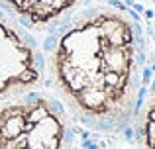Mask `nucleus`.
Instances as JSON below:
<instances>
[{
	"label": "nucleus",
	"instance_id": "8",
	"mask_svg": "<svg viewBox=\"0 0 155 149\" xmlns=\"http://www.w3.org/2000/svg\"><path fill=\"white\" fill-rule=\"evenodd\" d=\"M153 2H155V0H153Z\"/></svg>",
	"mask_w": 155,
	"mask_h": 149
},
{
	"label": "nucleus",
	"instance_id": "2",
	"mask_svg": "<svg viewBox=\"0 0 155 149\" xmlns=\"http://www.w3.org/2000/svg\"><path fill=\"white\" fill-rule=\"evenodd\" d=\"M77 131L61 98L45 88L0 102V149H75Z\"/></svg>",
	"mask_w": 155,
	"mask_h": 149
},
{
	"label": "nucleus",
	"instance_id": "3",
	"mask_svg": "<svg viewBox=\"0 0 155 149\" xmlns=\"http://www.w3.org/2000/svg\"><path fill=\"white\" fill-rule=\"evenodd\" d=\"M45 88V53L38 39L0 8V102Z\"/></svg>",
	"mask_w": 155,
	"mask_h": 149
},
{
	"label": "nucleus",
	"instance_id": "5",
	"mask_svg": "<svg viewBox=\"0 0 155 149\" xmlns=\"http://www.w3.org/2000/svg\"><path fill=\"white\" fill-rule=\"evenodd\" d=\"M132 6H134V10H136V12H140V14H141V12H145V10H143V6H141V4H136V2H134Z\"/></svg>",
	"mask_w": 155,
	"mask_h": 149
},
{
	"label": "nucleus",
	"instance_id": "4",
	"mask_svg": "<svg viewBox=\"0 0 155 149\" xmlns=\"http://www.w3.org/2000/svg\"><path fill=\"white\" fill-rule=\"evenodd\" d=\"M87 4L88 0H0V8L34 34H53L61 20Z\"/></svg>",
	"mask_w": 155,
	"mask_h": 149
},
{
	"label": "nucleus",
	"instance_id": "6",
	"mask_svg": "<svg viewBox=\"0 0 155 149\" xmlns=\"http://www.w3.org/2000/svg\"><path fill=\"white\" fill-rule=\"evenodd\" d=\"M143 14H145V18H147V20H151V18H153V12H151V10H145Z\"/></svg>",
	"mask_w": 155,
	"mask_h": 149
},
{
	"label": "nucleus",
	"instance_id": "7",
	"mask_svg": "<svg viewBox=\"0 0 155 149\" xmlns=\"http://www.w3.org/2000/svg\"><path fill=\"white\" fill-rule=\"evenodd\" d=\"M151 71H155V63H153V65H151Z\"/></svg>",
	"mask_w": 155,
	"mask_h": 149
},
{
	"label": "nucleus",
	"instance_id": "1",
	"mask_svg": "<svg viewBox=\"0 0 155 149\" xmlns=\"http://www.w3.org/2000/svg\"><path fill=\"white\" fill-rule=\"evenodd\" d=\"M57 43L45 53V88H51L73 122L118 134L134 120L145 67V39L128 10L110 4L83 6L63 18Z\"/></svg>",
	"mask_w": 155,
	"mask_h": 149
}]
</instances>
